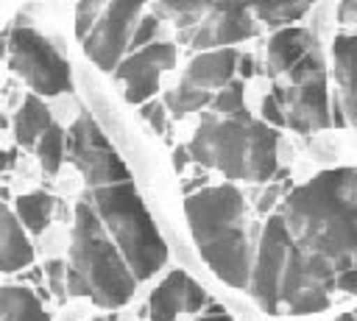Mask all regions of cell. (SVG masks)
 I'll return each instance as SVG.
<instances>
[{"label": "cell", "instance_id": "33", "mask_svg": "<svg viewBox=\"0 0 357 321\" xmlns=\"http://www.w3.org/2000/svg\"><path fill=\"white\" fill-rule=\"evenodd\" d=\"M335 14H337V20H340L343 25H351V22L357 20V0H343V3L335 8Z\"/></svg>", "mask_w": 357, "mask_h": 321}, {"label": "cell", "instance_id": "38", "mask_svg": "<svg viewBox=\"0 0 357 321\" xmlns=\"http://www.w3.org/2000/svg\"><path fill=\"white\" fill-rule=\"evenodd\" d=\"M276 193H279V190L273 187V190H268V193L262 195V201H259V209H262V212H265V209H268V207L273 204V198H276Z\"/></svg>", "mask_w": 357, "mask_h": 321}, {"label": "cell", "instance_id": "28", "mask_svg": "<svg viewBox=\"0 0 357 321\" xmlns=\"http://www.w3.org/2000/svg\"><path fill=\"white\" fill-rule=\"evenodd\" d=\"M100 8H103V3H95V0L75 6V36H78V39H84V36L89 33V28L95 25Z\"/></svg>", "mask_w": 357, "mask_h": 321}, {"label": "cell", "instance_id": "12", "mask_svg": "<svg viewBox=\"0 0 357 321\" xmlns=\"http://www.w3.org/2000/svg\"><path fill=\"white\" fill-rule=\"evenodd\" d=\"M173 64H176V45L151 42V45L123 56V61L114 67V78L123 81L126 100L134 106H142L156 95L162 73L170 70Z\"/></svg>", "mask_w": 357, "mask_h": 321}, {"label": "cell", "instance_id": "37", "mask_svg": "<svg viewBox=\"0 0 357 321\" xmlns=\"http://www.w3.org/2000/svg\"><path fill=\"white\" fill-rule=\"evenodd\" d=\"M187 159H190V154H187V148H176V151H173V167H176V170H184V165H187Z\"/></svg>", "mask_w": 357, "mask_h": 321}, {"label": "cell", "instance_id": "3", "mask_svg": "<svg viewBox=\"0 0 357 321\" xmlns=\"http://www.w3.org/2000/svg\"><path fill=\"white\" fill-rule=\"evenodd\" d=\"M137 279L126 268L120 251L109 240L89 201L75 204L73 232H70V265L64 268V290L73 296H86L98 307L114 310L128 304Z\"/></svg>", "mask_w": 357, "mask_h": 321}, {"label": "cell", "instance_id": "11", "mask_svg": "<svg viewBox=\"0 0 357 321\" xmlns=\"http://www.w3.org/2000/svg\"><path fill=\"white\" fill-rule=\"evenodd\" d=\"M257 33V22L248 14V6L240 3H209L206 14L190 31H181L178 39L195 50H220L234 42H245Z\"/></svg>", "mask_w": 357, "mask_h": 321}, {"label": "cell", "instance_id": "5", "mask_svg": "<svg viewBox=\"0 0 357 321\" xmlns=\"http://www.w3.org/2000/svg\"><path fill=\"white\" fill-rule=\"evenodd\" d=\"M106 229L109 240L120 251L126 268L137 282L151 279L167 262V246L162 232L156 229L139 190L134 181L98 187L84 195Z\"/></svg>", "mask_w": 357, "mask_h": 321}, {"label": "cell", "instance_id": "25", "mask_svg": "<svg viewBox=\"0 0 357 321\" xmlns=\"http://www.w3.org/2000/svg\"><path fill=\"white\" fill-rule=\"evenodd\" d=\"M212 112L215 117H223V120H245L251 117L248 109H245V98H243V81H229L215 98H212Z\"/></svg>", "mask_w": 357, "mask_h": 321}, {"label": "cell", "instance_id": "2", "mask_svg": "<svg viewBox=\"0 0 357 321\" xmlns=\"http://www.w3.org/2000/svg\"><path fill=\"white\" fill-rule=\"evenodd\" d=\"M184 215L190 223L192 243L209 271L245 290L251 274V248L245 237V201L234 184L192 190L184 201Z\"/></svg>", "mask_w": 357, "mask_h": 321}, {"label": "cell", "instance_id": "23", "mask_svg": "<svg viewBox=\"0 0 357 321\" xmlns=\"http://www.w3.org/2000/svg\"><path fill=\"white\" fill-rule=\"evenodd\" d=\"M212 92H201V89H190V87H184L181 81L173 87V89H167L165 92V100H162V106H165V112H170L173 117H184V114H190V112H201L204 106H209L212 103Z\"/></svg>", "mask_w": 357, "mask_h": 321}, {"label": "cell", "instance_id": "26", "mask_svg": "<svg viewBox=\"0 0 357 321\" xmlns=\"http://www.w3.org/2000/svg\"><path fill=\"white\" fill-rule=\"evenodd\" d=\"M156 31H159V20H156L153 14L139 17V20H137V25H134V31H131L128 50L134 53V50H139V47H145V45L156 42Z\"/></svg>", "mask_w": 357, "mask_h": 321}, {"label": "cell", "instance_id": "29", "mask_svg": "<svg viewBox=\"0 0 357 321\" xmlns=\"http://www.w3.org/2000/svg\"><path fill=\"white\" fill-rule=\"evenodd\" d=\"M139 114H142V120H145L156 134H165V131H167V112H165L162 100H148V103H142V106H139Z\"/></svg>", "mask_w": 357, "mask_h": 321}, {"label": "cell", "instance_id": "24", "mask_svg": "<svg viewBox=\"0 0 357 321\" xmlns=\"http://www.w3.org/2000/svg\"><path fill=\"white\" fill-rule=\"evenodd\" d=\"M33 154H36V162H39V167L45 170V173H59V167H61V162H64V131L53 123L39 140H36V145H33Z\"/></svg>", "mask_w": 357, "mask_h": 321}, {"label": "cell", "instance_id": "10", "mask_svg": "<svg viewBox=\"0 0 357 321\" xmlns=\"http://www.w3.org/2000/svg\"><path fill=\"white\" fill-rule=\"evenodd\" d=\"M139 17H142V6L137 0L134 3H106L98 14L95 25L89 28V33L81 39L86 59L95 61L98 70L112 73L123 61V56L128 50L131 31Z\"/></svg>", "mask_w": 357, "mask_h": 321}, {"label": "cell", "instance_id": "34", "mask_svg": "<svg viewBox=\"0 0 357 321\" xmlns=\"http://www.w3.org/2000/svg\"><path fill=\"white\" fill-rule=\"evenodd\" d=\"M195 321H231V315H229L223 307H218V304H209V310H206L201 318H195Z\"/></svg>", "mask_w": 357, "mask_h": 321}, {"label": "cell", "instance_id": "36", "mask_svg": "<svg viewBox=\"0 0 357 321\" xmlns=\"http://www.w3.org/2000/svg\"><path fill=\"white\" fill-rule=\"evenodd\" d=\"M3 126H6V120H3V114H0V128H3ZM11 165H14V154L0 148V173H3V170H8Z\"/></svg>", "mask_w": 357, "mask_h": 321}, {"label": "cell", "instance_id": "31", "mask_svg": "<svg viewBox=\"0 0 357 321\" xmlns=\"http://www.w3.org/2000/svg\"><path fill=\"white\" fill-rule=\"evenodd\" d=\"M64 262L61 260H50V262H45V274H47V279H50V288L56 290V296H64Z\"/></svg>", "mask_w": 357, "mask_h": 321}, {"label": "cell", "instance_id": "35", "mask_svg": "<svg viewBox=\"0 0 357 321\" xmlns=\"http://www.w3.org/2000/svg\"><path fill=\"white\" fill-rule=\"evenodd\" d=\"M237 70L243 78H251L254 75V59L251 56H237Z\"/></svg>", "mask_w": 357, "mask_h": 321}, {"label": "cell", "instance_id": "20", "mask_svg": "<svg viewBox=\"0 0 357 321\" xmlns=\"http://www.w3.org/2000/svg\"><path fill=\"white\" fill-rule=\"evenodd\" d=\"M17 221L25 232L31 234H42L50 223V215H53V195L47 193H28V195H20L17 198Z\"/></svg>", "mask_w": 357, "mask_h": 321}, {"label": "cell", "instance_id": "27", "mask_svg": "<svg viewBox=\"0 0 357 321\" xmlns=\"http://www.w3.org/2000/svg\"><path fill=\"white\" fill-rule=\"evenodd\" d=\"M262 112V123L265 126H271L273 131L276 128H284V114H282V103H279V87H273V92H268L265 98H262V106H259Z\"/></svg>", "mask_w": 357, "mask_h": 321}, {"label": "cell", "instance_id": "4", "mask_svg": "<svg viewBox=\"0 0 357 321\" xmlns=\"http://www.w3.org/2000/svg\"><path fill=\"white\" fill-rule=\"evenodd\" d=\"M276 151L279 134L254 117L223 120L204 114L187 142L190 159L240 181H271L279 170Z\"/></svg>", "mask_w": 357, "mask_h": 321}, {"label": "cell", "instance_id": "32", "mask_svg": "<svg viewBox=\"0 0 357 321\" xmlns=\"http://www.w3.org/2000/svg\"><path fill=\"white\" fill-rule=\"evenodd\" d=\"M354 276H357V268H349V271H340L332 282V290H343V293H354Z\"/></svg>", "mask_w": 357, "mask_h": 321}, {"label": "cell", "instance_id": "9", "mask_svg": "<svg viewBox=\"0 0 357 321\" xmlns=\"http://www.w3.org/2000/svg\"><path fill=\"white\" fill-rule=\"evenodd\" d=\"M287 248H290L287 229L279 215H271L262 226L257 260L251 265L248 285H245L254 304L268 315L279 313V285H282V274H284V262H287Z\"/></svg>", "mask_w": 357, "mask_h": 321}, {"label": "cell", "instance_id": "22", "mask_svg": "<svg viewBox=\"0 0 357 321\" xmlns=\"http://www.w3.org/2000/svg\"><path fill=\"white\" fill-rule=\"evenodd\" d=\"M310 8V3H257L248 6V14L271 28H290V22L301 20Z\"/></svg>", "mask_w": 357, "mask_h": 321}, {"label": "cell", "instance_id": "21", "mask_svg": "<svg viewBox=\"0 0 357 321\" xmlns=\"http://www.w3.org/2000/svg\"><path fill=\"white\" fill-rule=\"evenodd\" d=\"M209 3L204 0H170V3H156L153 6V17L156 20H170L178 25V31H190L192 25H198V20L206 14Z\"/></svg>", "mask_w": 357, "mask_h": 321}, {"label": "cell", "instance_id": "6", "mask_svg": "<svg viewBox=\"0 0 357 321\" xmlns=\"http://www.w3.org/2000/svg\"><path fill=\"white\" fill-rule=\"evenodd\" d=\"M8 67L33 89L31 95H61L73 89V70L64 53L31 25H14L6 33Z\"/></svg>", "mask_w": 357, "mask_h": 321}, {"label": "cell", "instance_id": "1", "mask_svg": "<svg viewBox=\"0 0 357 321\" xmlns=\"http://www.w3.org/2000/svg\"><path fill=\"white\" fill-rule=\"evenodd\" d=\"M290 246L326 265L335 276L354 268L357 248V173L332 167L287 193L279 212Z\"/></svg>", "mask_w": 357, "mask_h": 321}, {"label": "cell", "instance_id": "30", "mask_svg": "<svg viewBox=\"0 0 357 321\" xmlns=\"http://www.w3.org/2000/svg\"><path fill=\"white\" fill-rule=\"evenodd\" d=\"M204 304H206V290L195 279H187V288H184V313H198Z\"/></svg>", "mask_w": 357, "mask_h": 321}, {"label": "cell", "instance_id": "16", "mask_svg": "<svg viewBox=\"0 0 357 321\" xmlns=\"http://www.w3.org/2000/svg\"><path fill=\"white\" fill-rule=\"evenodd\" d=\"M33 262V246L8 207L0 204V274L28 268Z\"/></svg>", "mask_w": 357, "mask_h": 321}, {"label": "cell", "instance_id": "39", "mask_svg": "<svg viewBox=\"0 0 357 321\" xmlns=\"http://www.w3.org/2000/svg\"><path fill=\"white\" fill-rule=\"evenodd\" d=\"M335 321H354V313H351V310H349V313H340Z\"/></svg>", "mask_w": 357, "mask_h": 321}, {"label": "cell", "instance_id": "7", "mask_svg": "<svg viewBox=\"0 0 357 321\" xmlns=\"http://www.w3.org/2000/svg\"><path fill=\"white\" fill-rule=\"evenodd\" d=\"M287 87H279V103L284 126L298 134L321 131L332 126L329 89H326V64L318 50H310L287 73Z\"/></svg>", "mask_w": 357, "mask_h": 321}, {"label": "cell", "instance_id": "8", "mask_svg": "<svg viewBox=\"0 0 357 321\" xmlns=\"http://www.w3.org/2000/svg\"><path fill=\"white\" fill-rule=\"evenodd\" d=\"M64 151H67V159L86 179L89 190L131 181V173L123 165L117 148L109 142V137L103 134V128L95 123L89 112H81L73 120L70 131L64 134Z\"/></svg>", "mask_w": 357, "mask_h": 321}, {"label": "cell", "instance_id": "15", "mask_svg": "<svg viewBox=\"0 0 357 321\" xmlns=\"http://www.w3.org/2000/svg\"><path fill=\"white\" fill-rule=\"evenodd\" d=\"M310 50H315V36L307 28L290 25V28H279L271 39H268V50H265V61H268V73L271 75H284L296 61H301Z\"/></svg>", "mask_w": 357, "mask_h": 321}, {"label": "cell", "instance_id": "17", "mask_svg": "<svg viewBox=\"0 0 357 321\" xmlns=\"http://www.w3.org/2000/svg\"><path fill=\"white\" fill-rule=\"evenodd\" d=\"M187 274L181 268L170 271L148 299V315L151 321H176L178 313H184V288H187Z\"/></svg>", "mask_w": 357, "mask_h": 321}, {"label": "cell", "instance_id": "19", "mask_svg": "<svg viewBox=\"0 0 357 321\" xmlns=\"http://www.w3.org/2000/svg\"><path fill=\"white\" fill-rule=\"evenodd\" d=\"M0 321H50L36 293L25 288H0Z\"/></svg>", "mask_w": 357, "mask_h": 321}, {"label": "cell", "instance_id": "40", "mask_svg": "<svg viewBox=\"0 0 357 321\" xmlns=\"http://www.w3.org/2000/svg\"><path fill=\"white\" fill-rule=\"evenodd\" d=\"M6 53V33H0V56Z\"/></svg>", "mask_w": 357, "mask_h": 321}, {"label": "cell", "instance_id": "13", "mask_svg": "<svg viewBox=\"0 0 357 321\" xmlns=\"http://www.w3.org/2000/svg\"><path fill=\"white\" fill-rule=\"evenodd\" d=\"M237 50L234 47H220V50H204L198 53L181 75V84L190 89H201V92H212V89H223L234 70H237Z\"/></svg>", "mask_w": 357, "mask_h": 321}, {"label": "cell", "instance_id": "14", "mask_svg": "<svg viewBox=\"0 0 357 321\" xmlns=\"http://www.w3.org/2000/svg\"><path fill=\"white\" fill-rule=\"evenodd\" d=\"M357 64V39L351 33H337L332 42V67H335V84H337V103L346 117V126L357 117V89H354V67Z\"/></svg>", "mask_w": 357, "mask_h": 321}, {"label": "cell", "instance_id": "18", "mask_svg": "<svg viewBox=\"0 0 357 321\" xmlns=\"http://www.w3.org/2000/svg\"><path fill=\"white\" fill-rule=\"evenodd\" d=\"M50 126H53V120H50L47 103H45L42 98H36V95H28V98L22 100L17 117H14V137H17V145L33 148L36 140H39Z\"/></svg>", "mask_w": 357, "mask_h": 321}]
</instances>
